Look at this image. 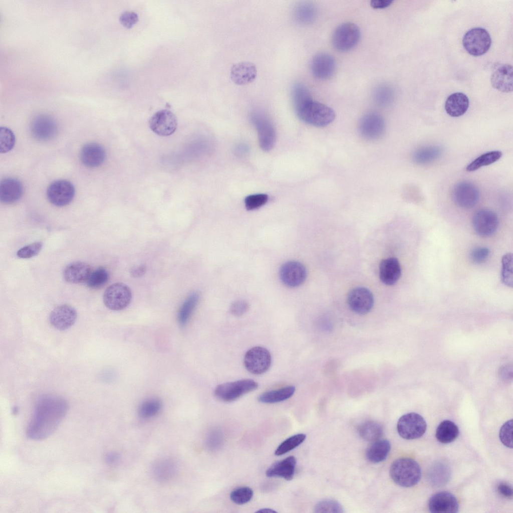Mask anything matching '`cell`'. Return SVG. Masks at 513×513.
Returning <instances> with one entry per match:
<instances>
[{"instance_id":"cell-1","label":"cell","mask_w":513,"mask_h":513,"mask_svg":"<svg viewBox=\"0 0 513 513\" xmlns=\"http://www.w3.org/2000/svg\"><path fill=\"white\" fill-rule=\"evenodd\" d=\"M67 411L66 403L58 399L46 398L37 405L26 429L28 438L44 439L52 435L64 419Z\"/></svg>"},{"instance_id":"cell-16","label":"cell","mask_w":513,"mask_h":513,"mask_svg":"<svg viewBox=\"0 0 513 513\" xmlns=\"http://www.w3.org/2000/svg\"><path fill=\"white\" fill-rule=\"evenodd\" d=\"M472 225L479 235L483 237L491 236L498 227L497 216L492 210L487 209L479 210L473 217Z\"/></svg>"},{"instance_id":"cell-7","label":"cell","mask_w":513,"mask_h":513,"mask_svg":"<svg viewBox=\"0 0 513 513\" xmlns=\"http://www.w3.org/2000/svg\"><path fill=\"white\" fill-rule=\"evenodd\" d=\"M426 428V423L423 417L414 412L402 415L397 424L399 435L408 440L420 438L425 433Z\"/></svg>"},{"instance_id":"cell-4","label":"cell","mask_w":513,"mask_h":513,"mask_svg":"<svg viewBox=\"0 0 513 513\" xmlns=\"http://www.w3.org/2000/svg\"><path fill=\"white\" fill-rule=\"evenodd\" d=\"M258 387V383L253 380L241 379L217 385L215 388L214 393L218 400L225 402H230L255 390Z\"/></svg>"},{"instance_id":"cell-58","label":"cell","mask_w":513,"mask_h":513,"mask_svg":"<svg viewBox=\"0 0 513 513\" xmlns=\"http://www.w3.org/2000/svg\"><path fill=\"white\" fill-rule=\"evenodd\" d=\"M392 3V0H373L370 2V5L374 9H382L387 8Z\"/></svg>"},{"instance_id":"cell-53","label":"cell","mask_w":513,"mask_h":513,"mask_svg":"<svg viewBox=\"0 0 513 513\" xmlns=\"http://www.w3.org/2000/svg\"><path fill=\"white\" fill-rule=\"evenodd\" d=\"M490 253L489 249L485 247H476L470 253L471 261L476 264H482L487 259Z\"/></svg>"},{"instance_id":"cell-14","label":"cell","mask_w":513,"mask_h":513,"mask_svg":"<svg viewBox=\"0 0 513 513\" xmlns=\"http://www.w3.org/2000/svg\"><path fill=\"white\" fill-rule=\"evenodd\" d=\"M149 127L158 135L169 136L175 131L177 126L176 116L168 110H161L156 112L149 120Z\"/></svg>"},{"instance_id":"cell-25","label":"cell","mask_w":513,"mask_h":513,"mask_svg":"<svg viewBox=\"0 0 513 513\" xmlns=\"http://www.w3.org/2000/svg\"><path fill=\"white\" fill-rule=\"evenodd\" d=\"M230 74L231 80L235 84L244 85L255 80L257 75V69L252 63L239 62L232 66Z\"/></svg>"},{"instance_id":"cell-44","label":"cell","mask_w":513,"mask_h":513,"mask_svg":"<svg viewBox=\"0 0 513 513\" xmlns=\"http://www.w3.org/2000/svg\"><path fill=\"white\" fill-rule=\"evenodd\" d=\"M253 492L248 486H241L234 489L230 493L231 500L235 504L242 505L248 502L252 498Z\"/></svg>"},{"instance_id":"cell-18","label":"cell","mask_w":513,"mask_h":513,"mask_svg":"<svg viewBox=\"0 0 513 513\" xmlns=\"http://www.w3.org/2000/svg\"><path fill=\"white\" fill-rule=\"evenodd\" d=\"M33 136L39 141H45L54 138L58 132V126L55 120L46 115L37 116L31 125Z\"/></svg>"},{"instance_id":"cell-20","label":"cell","mask_w":513,"mask_h":513,"mask_svg":"<svg viewBox=\"0 0 513 513\" xmlns=\"http://www.w3.org/2000/svg\"><path fill=\"white\" fill-rule=\"evenodd\" d=\"M459 504L456 497L448 491H442L433 494L428 501V508L433 513H455Z\"/></svg>"},{"instance_id":"cell-23","label":"cell","mask_w":513,"mask_h":513,"mask_svg":"<svg viewBox=\"0 0 513 513\" xmlns=\"http://www.w3.org/2000/svg\"><path fill=\"white\" fill-rule=\"evenodd\" d=\"M82 163L89 167L101 165L106 158L105 149L98 143H89L82 148L80 154Z\"/></svg>"},{"instance_id":"cell-48","label":"cell","mask_w":513,"mask_h":513,"mask_svg":"<svg viewBox=\"0 0 513 513\" xmlns=\"http://www.w3.org/2000/svg\"><path fill=\"white\" fill-rule=\"evenodd\" d=\"M223 442L222 432L217 429L210 430L207 434L205 443L208 449L215 451L221 447Z\"/></svg>"},{"instance_id":"cell-15","label":"cell","mask_w":513,"mask_h":513,"mask_svg":"<svg viewBox=\"0 0 513 513\" xmlns=\"http://www.w3.org/2000/svg\"><path fill=\"white\" fill-rule=\"evenodd\" d=\"M347 302L354 312L364 315L369 313L374 305V297L367 288L358 287L352 289L348 294Z\"/></svg>"},{"instance_id":"cell-49","label":"cell","mask_w":513,"mask_h":513,"mask_svg":"<svg viewBox=\"0 0 513 513\" xmlns=\"http://www.w3.org/2000/svg\"><path fill=\"white\" fill-rule=\"evenodd\" d=\"M268 200V196L265 193L249 195L245 198V206L248 210H254L265 205Z\"/></svg>"},{"instance_id":"cell-39","label":"cell","mask_w":513,"mask_h":513,"mask_svg":"<svg viewBox=\"0 0 513 513\" xmlns=\"http://www.w3.org/2000/svg\"><path fill=\"white\" fill-rule=\"evenodd\" d=\"M162 408L160 400L156 398H150L143 401L138 408V414L143 419H149L156 416Z\"/></svg>"},{"instance_id":"cell-31","label":"cell","mask_w":513,"mask_h":513,"mask_svg":"<svg viewBox=\"0 0 513 513\" xmlns=\"http://www.w3.org/2000/svg\"><path fill=\"white\" fill-rule=\"evenodd\" d=\"M295 391L296 388L294 386L288 385L264 392L258 396V400L262 403H278L290 398L294 395Z\"/></svg>"},{"instance_id":"cell-5","label":"cell","mask_w":513,"mask_h":513,"mask_svg":"<svg viewBox=\"0 0 513 513\" xmlns=\"http://www.w3.org/2000/svg\"><path fill=\"white\" fill-rule=\"evenodd\" d=\"M250 119L256 129L260 147L265 151H270L276 141V130L272 122L265 114L259 111L253 112Z\"/></svg>"},{"instance_id":"cell-17","label":"cell","mask_w":513,"mask_h":513,"mask_svg":"<svg viewBox=\"0 0 513 513\" xmlns=\"http://www.w3.org/2000/svg\"><path fill=\"white\" fill-rule=\"evenodd\" d=\"M280 277L282 282L290 287H296L302 284L307 277L305 266L297 261L284 263L280 269Z\"/></svg>"},{"instance_id":"cell-55","label":"cell","mask_w":513,"mask_h":513,"mask_svg":"<svg viewBox=\"0 0 513 513\" xmlns=\"http://www.w3.org/2000/svg\"><path fill=\"white\" fill-rule=\"evenodd\" d=\"M249 308L248 303L243 300H239L234 302L230 307L231 314L236 317H240L243 315Z\"/></svg>"},{"instance_id":"cell-6","label":"cell","mask_w":513,"mask_h":513,"mask_svg":"<svg viewBox=\"0 0 513 513\" xmlns=\"http://www.w3.org/2000/svg\"><path fill=\"white\" fill-rule=\"evenodd\" d=\"M491 39L488 32L480 27L472 28L464 35L462 44L470 55L477 56L485 54L489 49Z\"/></svg>"},{"instance_id":"cell-2","label":"cell","mask_w":513,"mask_h":513,"mask_svg":"<svg viewBox=\"0 0 513 513\" xmlns=\"http://www.w3.org/2000/svg\"><path fill=\"white\" fill-rule=\"evenodd\" d=\"M299 118L303 122L316 127H324L335 118L334 111L329 106L312 99L295 108Z\"/></svg>"},{"instance_id":"cell-24","label":"cell","mask_w":513,"mask_h":513,"mask_svg":"<svg viewBox=\"0 0 513 513\" xmlns=\"http://www.w3.org/2000/svg\"><path fill=\"white\" fill-rule=\"evenodd\" d=\"M23 194L22 183L17 179L8 177L0 182V200L5 204H12L18 201Z\"/></svg>"},{"instance_id":"cell-57","label":"cell","mask_w":513,"mask_h":513,"mask_svg":"<svg viewBox=\"0 0 513 513\" xmlns=\"http://www.w3.org/2000/svg\"><path fill=\"white\" fill-rule=\"evenodd\" d=\"M120 454L116 452L108 453L105 456V461L107 464L111 465H115L120 460Z\"/></svg>"},{"instance_id":"cell-19","label":"cell","mask_w":513,"mask_h":513,"mask_svg":"<svg viewBox=\"0 0 513 513\" xmlns=\"http://www.w3.org/2000/svg\"><path fill=\"white\" fill-rule=\"evenodd\" d=\"M336 62L331 55L320 53L313 58L311 63L313 76L320 80H327L333 76L336 70Z\"/></svg>"},{"instance_id":"cell-59","label":"cell","mask_w":513,"mask_h":513,"mask_svg":"<svg viewBox=\"0 0 513 513\" xmlns=\"http://www.w3.org/2000/svg\"><path fill=\"white\" fill-rule=\"evenodd\" d=\"M145 267L143 265H141L139 267L132 269L130 273L132 276L134 277H140L143 275L145 273Z\"/></svg>"},{"instance_id":"cell-50","label":"cell","mask_w":513,"mask_h":513,"mask_svg":"<svg viewBox=\"0 0 513 513\" xmlns=\"http://www.w3.org/2000/svg\"><path fill=\"white\" fill-rule=\"evenodd\" d=\"M499 436L502 444L509 448L512 447V419L505 422L499 431Z\"/></svg>"},{"instance_id":"cell-9","label":"cell","mask_w":513,"mask_h":513,"mask_svg":"<svg viewBox=\"0 0 513 513\" xmlns=\"http://www.w3.org/2000/svg\"><path fill=\"white\" fill-rule=\"evenodd\" d=\"M132 293L129 287L122 283L109 286L103 295V302L107 308L113 311H120L130 303Z\"/></svg>"},{"instance_id":"cell-11","label":"cell","mask_w":513,"mask_h":513,"mask_svg":"<svg viewBox=\"0 0 513 513\" xmlns=\"http://www.w3.org/2000/svg\"><path fill=\"white\" fill-rule=\"evenodd\" d=\"M452 195L454 203L457 206L468 209L477 203L479 199V191L473 183L463 181L454 185Z\"/></svg>"},{"instance_id":"cell-8","label":"cell","mask_w":513,"mask_h":513,"mask_svg":"<svg viewBox=\"0 0 513 513\" xmlns=\"http://www.w3.org/2000/svg\"><path fill=\"white\" fill-rule=\"evenodd\" d=\"M360 37V31L356 25L345 23L335 30L332 38V45L339 51H347L357 45Z\"/></svg>"},{"instance_id":"cell-42","label":"cell","mask_w":513,"mask_h":513,"mask_svg":"<svg viewBox=\"0 0 513 513\" xmlns=\"http://www.w3.org/2000/svg\"><path fill=\"white\" fill-rule=\"evenodd\" d=\"M501 279L502 283L508 287H512V255L510 253L504 254L502 258Z\"/></svg>"},{"instance_id":"cell-26","label":"cell","mask_w":513,"mask_h":513,"mask_svg":"<svg viewBox=\"0 0 513 513\" xmlns=\"http://www.w3.org/2000/svg\"><path fill=\"white\" fill-rule=\"evenodd\" d=\"M176 463L172 459L163 458L155 461L151 466V472L155 480L166 482L171 480L177 473Z\"/></svg>"},{"instance_id":"cell-38","label":"cell","mask_w":513,"mask_h":513,"mask_svg":"<svg viewBox=\"0 0 513 513\" xmlns=\"http://www.w3.org/2000/svg\"><path fill=\"white\" fill-rule=\"evenodd\" d=\"M502 153L500 151H491L483 153L472 161L466 167L468 172L475 171L482 166L489 165L498 160Z\"/></svg>"},{"instance_id":"cell-21","label":"cell","mask_w":513,"mask_h":513,"mask_svg":"<svg viewBox=\"0 0 513 513\" xmlns=\"http://www.w3.org/2000/svg\"><path fill=\"white\" fill-rule=\"evenodd\" d=\"M77 317L76 310L68 305H62L55 308L51 313V324L59 330H65L72 327Z\"/></svg>"},{"instance_id":"cell-30","label":"cell","mask_w":513,"mask_h":513,"mask_svg":"<svg viewBox=\"0 0 513 513\" xmlns=\"http://www.w3.org/2000/svg\"><path fill=\"white\" fill-rule=\"evenodd\" d=\"M469 103V99L466 95L461 92L454 93L446 99L445 110L450 116L459 117L466 112Z\"/></svg>"},{"instance_id":"cell-28","label":"cell","mask_w":513,"mask_h":513,"mask_svg":"<svg viewBox=\"0 0 513 513\" xmlns=\"http://www.w3.org/2000/svg\"><path fill=\"white\" fill-rule=\"evenodd\" d=\"M401 275V269L396 258H390L382 261L379 266V277L384 284L391 286L395 284Z\"/></svg>"},{"instance_id":"cell-54","label":"cell","mask_w":513,"mask_h":513,"mask_svg":"<svg viewBox=\"0 0 513 513\" xmlns=\"http://www.w3.org/2000/svg\"><path fill=\"white\" fill-rule=\"evenodd\" d=\"M120 23L126 28H131L138 21V16L133 12L126 11L120 16Z\"/></svg>"},{"instance_id":"cell-43","label":"cell","mask_w":513,"mask_h":513,"mask_svg":"<svg viewBox=\"0 0 513 513\" xmlns=\"http://www.w3.org/2000/svg\"><path fill=\"white\" fill-rule=\"evenodd\" d=\"M292 97L295 109L312 99L308 88L301 83L295 84L292 89Z\"/></svg>"},{"instance_id":"cell-29","label":"cell","mask_w":513,"mask_h":513,"mask_svg":"<svg viewBox=\"0 0 513 513\" xmlns=\"http://www.w3.org/2000/svg\"><path fill=\"white\" fill-rule=\"evenodd\" d=\"M91 272V268L87 264L82 262H75L65 268L63 276L67 282L79 284L87 281Z\"/></svg>"},{"instance_id":"cell-46","label":"cell","mask_w":513,"mask_h":513,"mask_svg":"<svg viewBox=\"0 0 513 513\" xmlns=\"http://www.w3.org/2000/svg\"><path fill=\"white\" fill-rule=\"evenodd\" d=\"M16 141L15 136L13 131L7 127L0 128V152L5 153L9 152L14 147Z\"/></svg>"},{"instance_id":"cell-22","label":"cell","mask_w":513,"mask_h":513,"mask_svg":"<svg viewBox=\"0 0 513 513\" xmlns=\"http://www.w3.org/2000/svg\"><path fill=\"white\" fill-rule=\"evenodd\" d=\"M512 67L508 64L496 67L490 77L492 86L498 91L508 93L512 90Z\"/></svg>"},{"instance_id":"cell-12","label":"cell","mask_w":513,"mask_h":513,"mask_svg":"<svg viewBox=\"0 0 513 513\" xmlns=\"http://www.w3.org/2000/svg\"><path fill=\"white\" fill-rule=\"evenodd\" d=\"M75 193L73 184L66 180H59L52 183L47 191L49 201L57 206H64L69 204Z\"/></svg>"},{"instance_id":"cell-40","label":"cell","mask_w":513,"mask_h":513,"mask_svg":"<svg viewBox=\"0 0 513 513\" xmlns=\"http://www.w3.org/2000/svg\"><path fill=\"white\" fill-rule=\"evenodd\" d=\"M306 438V434L303 433L297 434L288 437L278 446L275 451V454L281 456L287 453L301 444Z\"/></svg>"},{"instance_id":"cell-3","label":"cell","mask_w":513,"mask_h":513,"mask_svg":"<svg viewBox=\"0 0 513 513\" xmlns=\"http://www.w3.org/2000/svg\"><path fill=\"white\" fill-rule=\"evenodd\" d=\"M389 473L395 483L406 487L415 485L421 476L419 464L414 459L407 457L395 460L391 465Z\"/></svg>"},{"instance_id":"cell-51","label":"cell","mask_w":513,"mask_h":513,"mask_svg":"<svg viewBox=\"0 0 513 513\" xmlns=\"http://www.w3.org/2000/svg\"><path fill=\"white\" fill-rule=\"evenodd\" d=\"M42 246L43 243L41 242H35L19 249L17 255L22 259L31 258L37 255L41 251Z\"/></svg>"},{"instance_id":"cell-37","label":"cell","mask_w":513,"mask_h":513,"mask_svg":"<svg viewBox=\"0 0 513 513\" xmlns=\"http://www.w3.org/2000/svg\"><path fill=\"white\" fill-rule=\"evenodd\" d=\"M360 436L367 441H376L382 436V426L374 421H367L360 425L358 428Z\"/></svg>"},{"instance_id":"cell-32","label":"cell","mask_w":513,"mask_h":513,"mask_svg":"<svg viewBox=\"0 0 513 513\" xmlns=\"http://www.w3.org/2000/svg\"><path fill=\"white\" fill-rule=\"evenodd\" d=\"M316 15V7L310 2H302L297 5L293 12L294 20L302 25L312 23L315 20Z\"/></svg>"},{"instance_id":"cell-52","label":"cell","mask_w":513,"mask_h":513,"mask_svg":"<svg viewBox=\"0 0 513 513\" xmlns=\"http://www.w3.org/2000/svg\"><path fill=\"white\" fill-rule=\"evenodd\" d=\"M431 474L432 481H434L435 483L437 482V484L438 483L440 484V482L441 484L442 483H444L447 480L449 476V470L444 465H437V467L433 468Z\"/></svg>"},{"instance_id":"cell-36","label":"cell","mask_w":513,"mask_h":513,"mask_svg":"<svg viewBox=\"0 0 513 513\" xmlns=\"http://www.w3.org/2000/svg\"><path fill=\"white\" fill-rule=\"evenodd\" d=\"M198 293L191 294L180 307L177 316L178 322L181 326H185L195 309L199 300Z\"/></svg>"},{"instance_id":"cell-47","label":"cell","mask_w":513,"mask_h":513,"mask_svg":"<svg viewBox=\"0 0 513 513\" xmlns=\"http://www.w3.org/2000/svg\"><path fill=\"white\" fill-rule=\"evenodd\" d=\"M341 505L337 501L326 499L318 502L314 507L315 512H343Z\"/></svg>"},{"instance_id":"cell-33","label":"cell","mask_w":513,"mask_h":513,"mask_svg":"<svg viewBox=\"0 0 513 513\" xmlns=\"http://www.w3.org/2000/svg\"><path fill=\"white\" fill-rule=\"evenodd\" d=\"M391 449L390 442L386 439L377 440L366 451V457L372 463H379L384 460Z\"/></svg>"},{"instance_id":"cell-41","label":"cell","mask_w":513,"mask_h":513,"mask_svg":"<svg viewBox=\"0 0 513 513\" xmlns=\"http://www.w3.org/2000/svg\"><path fill=\"white\" fill-rule=\"evenodd\" d=\"M393 97L392 88L386 84L378 85L374 92V99L377 104L382 107L388 106Z\"/></svg>"},{"instance_id":"cell-34","label":"cell","mask_w":513,"mask_h":513,"mask_svg":"<svg viewBox=\"0 0 513 513\" xmlns=\"http://www.w3.org/2000/svg\"><path fill=\"white\" fill-rule=\"evenodd\" d=\"M459 433V429L456 424L450 420H445L437 426L435 436L439 442L449 443L456 439Z\"/></svg>"},{"instance_id":"cell-10","label":"cell","mask_w":513,"mask_h":513,"mask_svg":"<svg viewBox=\"0 0 513 513\" xmlns=\"http://www.w3.org/2000/svg\"><path fill=\"white\" fill-rule=\"evenodd\" d=\"M244 365L250 373L260 375L266 372L272 364L269 351L261 346H255L246 351L244 357Z\"/></svg>"},{"instance_id":"cell-27","label":"cell","mask_w":513,"mask_h":513,"mask_svg":"<svg viewBox=\"0 0 513 513\" xmlns=\"http://www.w3.org/2000/svg\"><path fill=\"white\" fill-rule=\"evenodd\" d=\"M296 463L295 457L289 456L273 463L267 469L266 474L269 477H280L291 480L295 474Z\"/></svg>"},{"instance_id":"cell-13","label":"cell","mask_w":513,"mask_h":513,"mask_svg":"<svg viewBox=\"0 0 513 513\" xmlns=\"http://www.w3.org/2000/svg\"><path fill=\"white\" fill-rule=\"evenodd\" d=\"M385 130L383 118L376 112H370L364 115L360 120L359 131L365 139L374 140L382 137Z\"/></svg>"},{"instance_id":"cell-45","label":"cell","mask_w":513,"mask_h":513,"mask_svg":"<svg viewBox=\"0 0 513 513\" xmlns=\"http://www.w3.org/2000/svg\"><path fill=\"white\" fill-rule=\"evenodd\" d=\"M108 279L109 275L106 270L99 268L91 272L87 281V285L90 288H99L107 282Z\"/></svg>"},{"instance_id":"cell-60","label":"cell","mask_w":513,"mask_h":513,"mask_svg":"<svg viewBox=\"0 0 513 513\" xmlns=\"http://www.w3.org/2000/svg\"><path fill=\"white\" fill-rule=\"evenodd\" d=\"M255 512H263V513H273V512H277V511H276V510H274V509H273L272 508H270L265 507V508H260L259 510H256Z\"/></svg>"},{"instance_id":"cell-56","label":"cell","mask_w":513,"mask_h":513,"mask_svg":"<svg viewBox=\"0 0 513 513\" xmlns=\"http://www.w3.org/2000/svg\"><path fill=\"white\" fill-rule=\"evenodd\" d=\"M497 490L501 495L505 498L509 499L512 497V487L506 482H499L497 485Z\"/></svg>"},{"instance_id":"cell-35","label":"cell","mask_w":513,"mask_h":513,"mask_svg":"<svg viewBox=\"0 0 513 513\" xmlns=\"http://www.w3.org/2000/svg\"><path fill=\"white\" fill-rule=\"evenodd\" d=\"M442 149L438 146H430L420 148L413 154L414 161L418 164H425L439 158L442 153Z\"/></svg>"}]
</instances>
